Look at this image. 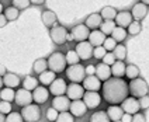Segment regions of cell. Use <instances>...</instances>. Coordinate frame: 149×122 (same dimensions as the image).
Returning a JSON list of instances; mask_svg holds the SVG:
<instances>
[{"label":"cell","mask_w":149,"mask_h":122,"mask_svg":"<svg viewBox=\"0 0 149 122\" xmlns=\"http://www.w3.org/2000/svg\"><path fill=\"white\" fill-rule=\"evenodd\" d=\"M103 97L111 105H118L128 97V83L121 77H110L101 84Z\"/></svg>","instance_id":"cell-1"},{"label":"cell","mask_w":149,"mask_h":122,"mask_svg":"<svg viewBox=\"0 0 149 122\" xmlns=\"http://www.w3.org/2000/svg\"><path fill=\"white\" fill-rule=\"evenodd\" d=\"M47 63H48V69L52 70L54 73H62L66 69V59L62 52H54L47 59Z\"/></svg>","instance_id":"cell-2"},{"label":"cell","mask_w":149,"mask_h":122,"mask_svg":"<svg viewBox=\"0 0 149 122\" xmlns=\"http://www.w3.org/2000/svg\"><path fill=\"white\" fill-rule=\"evenodd\" d=\"M148 83L146 80H143L141 77H136V79H132L131 83H128V93H131L135 98H139L142 96H148Z\"/></svg>","instance_id":"cell-3"},{"label":"cell","mask_w":149,"mask_h":122,"mask_svg":"<svg viewBox=\"0 0 149 122\" xmlns=\"http://www.w3.org/2000/svg\"><path fill=\"white\" fill-rule=\"evenodd\" d=\"M21 116H23V121L25 122H37L40 121L41 118V108L38 107V104H28L24 105L21 108Z\"/></svg>","instance_id":"cell-4"},{"label":"cell","mask_w":149,"mask_h":122,"mask_svg":"<svg viewBox=\"0 0 149 122\" xmlns=\"http://www.w3.org/2000/svg\"><path fill=\"white\" fill-rule=\"evenodd\" d=\"M66 72V77L72 83H82L83 79L86 77V72H84V66L80 63L76 65H69V67L65 69Z\"/></svg>","instance_id":"cell-5"},{"label":"cell","mask_w":149,"mask_h":122,"mask_svg":"<svg viewBox=\"0 0 149 122\" xmlns=\"http://www.w3.org/2000/svg\"><path fill=\"white\" fill-rule=\"evenodd\" d=\"M82 101L84 103V105L90 110H94L100 105L101 103V96L99 94V91H84L82 97Z\"/></svg>","instance_id":"cell-6"},{"label":"cell","mask_w":149,"mask_h":122,"mask_svg":"<svg viewBox=\"0 0 149 122\" xmlns=\"http://www.w3.org/2000/svg\"><path fill=\"white\" fill-rule=\"evenodd\" d=\"M49 35H51V40L54 41V44H56V45H63V44L66 42L68 31H66V28H65V27H62V25H56V27L51 28Z\"/></svg>","instance_id":"cell-7"},{"label":"cell","mask_w":149,"mask_h":122,"mask_svg":"<svg viewBox=\"0 0 149 122\" xmlns=\"http://www.w3.org/2000/svg\"><path fill=\"white\" fill-rule=\"evenodd\" d=\"M74 52L77 53V56L80 60H87L93 56V46L89 44V41H82L76 45Z\"/></svg>","instance_id":"cell-8"},{"label":"cell","mask_w":149,"mask_h":122,"mask_svg":"<svg viewBox=\"0 0 149 122\" xmlns=\"http://www.w3.org/2000/svg\"><path fill=\"white\" fill-rule=\"evenodd\" d=\"M14 101H16L17 105L20 107L28 105V104L33 103V94H31V91L25 89H18L14 94Z\"/></svg>","instance_id":"cell-9"},{"label":"cell","mask_w":149,"mask_h":122,"mask_svg":"<svg viewBox=\"0 0 149 122\" xmlns=\"http://www.w3.org/2000/svg\"><path fill=\"white\" fill-rule=\"evenodd\" d=\"M66 97L69 100H82L83 94H84V89H83L82 84H79V83H72V84H69L66 87Z\"/></svg>","instance_id":"cell-10"},{"label":"cell","mask_w":149,"mask_h":122,"mask_svg":"<svg viewBox=\"0 0 149 122\" xmlns=\"http://www.w3.org/2000/svg\"><path fill=\"white\" fill-rule=\"evenodd\" d=\"M66 87H68V84H66V81H65V79L56 77L49 84L48 91H49V94H54V96H63L65 91H66Z\"/></svg>","instance_id":"cell-11"},{"label":"cell","mask_w":149,"mask_h":122,"mask_svg":"<svg viewBox=\"0 0 149 122\" xmlns=\"http://www.w3.org/2000/svg\"><path fill=\"white\" fill-rule=\"evenodd\" d=\"M89 34H90V30L86 27L84 24H79L72 28L70 31V35H72V40L77 41V42H82V41H86L89 38Z\"/></svg>","instance_id":"cell-12"},{"label":"cell","mask_w":149,"mask_h":122,"mask_svg":"<svg viewBox=\"0 0 149 122\" xmlns=\"http://www.w3.org/2000/svg\"><path fill=\"white\" fill-rule=\"evenodd\" d=\"M48 98H49V91L45 86H38L33 90V101L35 104H38V105L44 104L48 101Z\"/></svg>","instance_id":"cell-13"},{"label":"cell","mask_w":149,"mask_h":122,"mask_svg":"<svg viewBox=\"0 0 149 122\" xmlns=\"http://www.w3.org/2000/svg\"><path fill=\"white\" fill-rule=\"evenodd\" d=\"M121 108L125 114H136L141 108H139V104H138V98L135 97H127L121 103Z\"/></svg>","instance_id":"cell-14"},{"label":"cell","mask_w":149,"mask_h":122,"mask_svg":"<svg viewBox=\"0 0 149 122\" xmlns=\"http://www.w3.org/2000/svg\"><path fill=\"white\" fill-rule=\"evenodd\" d=\"M69 105H70V100L63 94V96H55L54 101H52V108L56 110L58 112H63V111H69Z\"/></svg>","instance_id":"cell-15"},{"label":"cell","mask_w":149,"mask_h":122,"mask_svg":"<svg viewBox=\"0 0 149 122\" xmlns=\"http://www.w3.org/2000/svg\"><path fill=\"white\" fill-rule=\"evenodd\" d=\"M83 89L84 91H99L101 89V81L94 76V74H91V76H86L84 79H83Z\"/></svg>","instance_id":"cell-16"},{"label":"cell","mask_w":149,"mask_h":122,"mask_svg":"<svg viewBox=\"0 0 149 122\" xmlns=\"http://www.w3.org/2000/svg\"><path fill=\"white\" fill-rule=\"evenodd\" d=\"M69 111L70 114L76 116V118H80L83 115L86 114L87 111V107L84 105L82 100H74V101H70V105H69Z\"/></svg>","instance_id":"cell-17"},{"label":"cell","mask_w":149,"mask_h":122,"mask_svg":"<svg viewBox=\"0 0 149 122\" xmlns=\"http://www.w3.org/2000/svg\"><path fill=\"white\" fill-rule=\"evenodd\" d=\"M94 76L99 79L100 81H106L107 79H110L111 76V70H110V66L100 62L97 66H94Z\"/></svg>","instance_id":"cell-18"},{"label":"cell","mask_w":149,"mask_h":122,"mask_svg":"<svg viewBox=\"0 0 149 122\" xmlns=\"http://www.w3.org/2000/svg\"><path fill=\"white\" fill-rule=\"evenodd\" d=\"M114 23L117 27H121V28H127L128 25L132 23V16L130 11H120L117 13L116 18H114Z\"/></svg>","instance_id":"cell-19"},{"label":"cell","mask_w":149,"mask_h":122,"mask_svg":"<svg viewBox=\"0 0 149 122\" xmlns=\"http://www.w3.org/2000/svg\"><path fill=\"white\" fill-rule=\"evenodd\" d=\"M104 40H106V35L101 33L100 30H93L89 34V44H90L91 46H94V48L96 46H101Z\"/></svg>","instance_id":"cell-20"},{"label":"cell","mask_w":149,"mask_h":122,"mask_svg":"<svg viewBox=\"0 0 149 122\" xmlns=\"http://www.w3.org/2000/svg\"><path fill=\"white\" fill-rule=\"evenodd\" d=\"M146 14H148V6H146V4H143V3H136V4L132 7L131 16H132L134 20L139 21V20L143 18V17H146Z\"/></svg>","instance_id":"cell-21"},{"label":"cell","mask_w":149,"mask_h":122,"mask_svg":"<svg viewBox=\"0 0 149 122\" xmlns=\"http://www.w3.org/2000/svg\"><path fill=\"white\" fill-rule=\"evenodd\" d=\"M1 79H3V86H6V87L16 89L20 86V77L16 73H6Z\"/></svg>","instance_id":"cell-22"},{"label":"cell","mask_w":149,"mask_h":122,"mask_svg":"<svg viewBox=\"0 0 149 122\" xmlns=\"http://www.w3.org/2000/svg\"><path fill=\"white\" fill-rule=\"evenodd\" d=\"M101 21H103V18H101V16H100L99 13H93V14H90V16L86 18L84 25H86L89 30H96V28L100 27Z\"/></svg>","instance_id":"cell-23"},{"label":"cell","mask_w":149,"mask_h":122,"mask_svg":"<svg viewBox=\"0 0 149 122\" xmlns=\"http://www.w3.org/2000/svg\"><path fill=\"white\" fill-rule=\"evenodd\" d=\"M106 114H107V116L110 118V121L116 122V121H120V119H121V116H123V114H124V111H123L121 107L111 105V107H108V110L106 111Z\"/></svg>","instance_id":"cell-24"},{"label":"cell","mask_w":149,"mask_h":122,"mask_svg":"<svg viewBox=\"0 0 149 122\" xmlns=\"http://www.w3.org/2000/svg\"><path fill=\"white\" fill-rule=\"evenodd\" d=\"M125 63L123 60H116L113 65L110 66V70H111V74L114 76V77H121L123 79V76L125 74Z\"/></svg>","instance_id":"cell-25"},{"label":"cell","mask_w":149,"mask_h":122,"mask_svg":"<svg viewBox=\"0 0 149 122\" xmlns=\"http://www.w3.org/2000/svg\"><path fill=\"white\" fill-rule=\"evenodd\" d=\"M42 23L45 27H54V24L58 21V17L56 14L54 13V11H51V10H45V11H42Z\"/></svg>","instance_id":"cell-26"},{"label":"cell","mask_w":149,"mask_h":122,"mask_svg":"<svg viewBox=\"0 0 149 122\" xmlns=\"http://www.w3.org/2000/svg\"><path fill=\"white\" fill-rule=\"evenodd\" d=\"M55 79H56V73H54L52 70H45V72H42V73L40 74L38 81L41 83L42 86H49Z\"/></svg>","instance_id":"cell-27"},{"label":"cell","mask_w":149,"mask_h":122,"mask_svg":"<svg viewBox=\"0 0 149 122\" xmlns=\"http://www.w3.org/2000/svg\"><path fill=\"white\" fill-rule=\"evenodd\" d=\"M110 35H111V38L116 41L117 44H118V42L121 44V42L127 38L128 34H127V30H125V28H121V27H117L116 25V28L113 30V33L110 34Z\"/></svg>","instance_id":"cell-28"},{"label":"cell","mask_w":149,"mask_h":122,"mask_svg":"<svg viewBox=\"0 0 149 122\" xmlns=\"http://www.w3.org/2000/svg\"><path fill=\"white\" fill-rule=\"evenodd\" d=\"M38 83H40L38 79H35V77H33V76H27V77H24V80L21 81V86H23V89L28 90V91H33L35 87L40 86Z\"/></svg>","instance_id":"cell-29"},{"label":"cell","mask_w":149,"mask_h":122,"mask_svg":"<svg viewBox=\"0 0 149 122\" xmlns=\"http://www.w3.org/2000/svg\"><path fill=\"white\" fill-rule=\"evenodd\" d=\"M114 28H116L114 20H104V21H101V24H100V31L104 34V35H108V37H110V34L113 33Z\"/></svg>","instance_id":"cell-30"},{"label":"cell","mask_w":149,"mask_h":122,"mask_svg":"<svg viewBox=\"0 0 149 122\" xmlns=\"http://www.w3.org/2000/svg\"><path fill=\"white\" fill-rule=\"evenodd\" d=\"M139 73H141V70H139V67L136 65H128L125 66V74L124 76H127L128 79H136V77H139Z\"/></svg>","instance_id":"cell-31"},{"label":"cell","mask_w":149,"mask_h":122,"mask_svg":"<svg viewBox=\"0 0 149 122\" xmlns=\"http://www.w3.org/2000/svg\"><path fill=\"white\" fill-rule=\"evenodd\" d=\"M14 94H16V91L13 89H10V87L0 89V98H1L3 101H8V103L14 101Z\"/></svg>","instance_id":"cell-32"},{"label":"cell","mask_w":149,"mask_h":122,"mask_svg":"<svg viewBox=\"0 0 149 122\" xmlns=\"http://www.w3.org/2000/svg\"><path fill=\"white\" fill-rule=\"evenodd\" d=\"M3 14H4L7 21H14V20H17L18 16H20V10L16 7H7L3 10Z\"/></svg>","instance_id":"cell-33"},{"label":"cell","mask_w":149,"mask_h":122,"mask_svg":"<svg viewBox=\"0 0 149 122\" xmlns=\"http://www.w3.org/2000/svg\"><path fill=\"white\" fill-rule=\"evenodd\" d=\"M33 70L35 73L41 74L42 72L48 70V63H47V59H37L34 62V66H33Z\"/></svg>","instance_id":"cell-34"},{"label":"cell","mask_w":149,"mask_h":122,"mask_svg":"<svg viewBox=\"0 0 149 122\" xmlns=\"http://www.w3.org/2000/svg\"><path fill=\"white\" fill-rule=\"evenodd\" d=\"M117 11L114 7H110V6H107V7H104L103 10H101V13H100V16H101V18L103 20H114L117 16Z\"/></svg>","instance_id":"cell-35"},{"label":"cell","mask_w":149,"mask_h":122,"mask_svg":"<svg viewBox=\"0 0 149 122\" xmlns=\"http://www.w3.org/2000/svg\"><path fill=\"white\" fill-rule=\"evenodd\" d=\"M114 52V56H116L117 60H125V58H127V48H125L123 44H117L116 48L113 49Z\"/></svg>","instance_id":"cell-36"},{"label":"cell","mask_w":149,"mask_h":122,"mask_svg":"<svg viewBox=\"0 0 149 122\" xmlns=\"http://www.w3.org/2000/svg\"><path fill=\"white\" fill-rule=\"evenodd\" d=\"M90 122H110L106 111H97L90 116Z\"/></svg>","instance_id":"cell-37"},{"label":"cell","mask_w":149,"mask_h":122,"mask_svg":"<svg viewBox=\"0 0 149 122\" xmlns=\"http://www.w3.org/2000/svg\"><path fill=\"white\" fill-rule=\"evenodd\" d=\"M128 28V31L127 34H130V35H138V34L141 33V23L139 21H136V20H132V23L127 27Z\"/></svg>","instance_id":"cell-38"},{"label":"cell","mask_w":149,"mask_h":122,"mask_svg":"<svg viewBox=\"0 0 149 122\" xmlns=\"http://www.w3.org/2000/svg\"><path fill=\"white\" fill-rule=\"evenodd\" d=\"M65 59H66V65H76V63L80 62V59L74 51H68L66 55H65Z\"/></svg>","instance_id":"cell-39"},{"label":"cell","mask_w":149,"mask_h":122,"mask_svg":"<svg viewBox=\"0 0 149 122\" xmlns=\"http://www.w3.org/2000/svg\"><path fill=\"white\" fill-rule=\"evenodd\" d=\"M55 122H74V116L70 112L63 111V112L58 114V118L55 119Z\"/></svg>","instance_id":"cell-40"},{"label":"cell","mask_w":149,"mask_h":122,"mask_svg":"<svg viewBox=\"0 0 149 122\" xmlns=\"http://www.w3.org/2000/svg\"><path fill=\"white\" fill-rule=\"evenodd\" d=\"M6 122H24V121H23V116H21L20 112L11 111V112H8L6 115Z\"/></svg>","instance_id":"cell-41"},{"label":"cell","mask_w":149,"mask_h":122,"mask_svg":"<svg viewBox=\"0 0 149 122\" xmlns=\"http://www.w3.org/2000/svg\"><path fill=\"white\" fill-rule=\"evenodd\" d=\"M116 45H117V42L113 40L111 37H106V40H104V42H103V45H101V46L108 52V51H113V49L116 48Z\"/></svg>","instance_id":"cell-42"},{"label":"cell","mask_w":149,"mask_h":122,"mask_svg":"<svg viewBox=\"0 0 149 122\" xmlns=\"http://www.w3.org/2000/svg\"><path fill=\"white\" fill-rule=\"evenodd\" d=\"M13 7L18 8V10H25L30 6V0H13Z\"/></svg>","instance_id":"cell-43"},{"label":"cell","mask_w":149,"mask_h":122,"mask_svg":"<svg viewBox=\"0 0 149 122\" xmlns=\"http://www.w3.org/2000/svg\"><path fill=\"white\" fill-rule=\"evenodd\" d=\"M11 103H8V101H0V112L4 115H7L8 112H11Z\"/></svg>","instance_id":"cell-44"},{"label":"cell","mask_w":149,"mask_h":122,"mask_svg":"<svg viewBox=\"0 0 149 122\" xmlns=\"http://www.w3.org/2000/svg\"><path fill=\"white\" fill-rule=\"evenodd\" d=\"M101 60H103V63L111 66L117 60V59H116V56H114V53H113V52H107V53L103 56V59H101Z\"/></svg>","instance_id":"cell-45"},{"label":"cell","mask_w":149,"mask_h":122,"mask_svg":"<svg viewBox=\"0 0 149 122\" xmlns=\"http://www.w3.org/2000/svg\"><path fill=\"white\" fill-rule=\"evenodd\" d=\"M107 53V51L103 48V46H96V48H93V56L96 58V59H103V56Z\"/></svg>","instance_id":"cell-46"},{"label":"cell","mask_w":149,"mask_h":122,"mask_svg":"<svg viewBox=\"0 0 149 122\" xmlns=\"http://www.w3.org/2000/svg\"><path fill=\"white\" fill-rule=\"evenodd\" d=\"M58 114H59L58 111H56V110H54V108L51 107V108L47 110V119H48L49 122H55V119L58 118Z\"/></svg>","instance_id":"cell-47"},{"label":"cell","mask_w":149,"mask_h":122,"mask_svg":"<svg viewBox=\"0 0 149 122\" xmlns=\"http://www.w3.org/2000/svg\"><path fill=\"white\" fill-rule=\"evenodd\" d=\"M138 104H139V108H142V110H148L149 97L148 96H142V97H139L138 98Z\"/></svg>","instance_id":"cell-48"},{"label":"cell","mask_w":149,"mask_h":122,"mask_svg":"<svg viewBox=\"0 0 149 122\" xmlns=\"http://www.w3.org/2000/svg\"><path fill=\"white\" fill-rule=\"evenodd\" d=\"M131 122H146V116H143L142 114L136 112V114H132V119Z\"/></svg>","instance_id":"cell-49"},{"label":"cell","mask_w":149,"mask_h":122,"mask_svg":"<svg viewBox=\"0 0 149 122\" xmlns=\"http://www.w3.org/2000/svg\"><path fill=\"white\" fill-rule=\"evenodd\" d=\"M131 119H132V115H131V114H125V112H124L120 121H121V122H131Z\"/></svg>","instance_id":"cell-50"},{"label":"cell","mask_w":149,"mask_h":122,"mask_svg":"<svg viewBox=\"0 0 149 122\" xmlns=\"http://www.w3.org/2000/svg\"><path fill=\"white\" fill-rule=\"evenodd\" d=\"M84 72L87 76H91V74H94V66L93 65H89L87 67H84Z\"/></svg>","instance_id":"cell-51"},{"label":"cell","mask_w":149,"mask_h":122,"mask_svg":"<svg viewBox=\"0 0 149 122\" xmlns=\"http://www.w3.org/2000/svg\"><path fill=\"white\" fill-rule=\"evenodd\" d=\"M6 24H7V20H6L4 14H0V28H3Z\"/></svg>","instance_id":"cell-52"},{"label":"cell","mask_w":149,"mask_h":122,"mask_svg":"<svg viewBox=\"0 0 149 122\" xmlns=\"http://www.w3.org/2000/svg\"><path fill=\"white\" fill-rule=\"evenodd\" d=\"M6 73H7V69H6V66H4V65H1V63H0V76L3 77V76H4Z\"/></svg>","instance_id":"cell-53"},{"label":"cell","mask_w":149,"mask_h":122,"mask_svg":"<svg viewBox=\"0 0 149 122\" xmlns=\"http://www.w3.org/2000/svg\"><path fill=\"white\" fill-rule=\"evenodd\" d=\"M45 0H30V3H33V4H42Z\"/></svg>","instance_id":"cell-54"},{"label":"cell","mask_w":149,"mask_h":122,"mask_svg":"<svg viewBox=\"0 0 149 122\" xmlns=\"http://www.w3.org/2000/svg\"><path fill=\"white\" fill-rule=\"evenodd\" d=\"M0 122H6V115L0 112Z\"/></svg>","instance_id":"cell-55"},{"label":"cell","mask_w":149,"mask_h":122,"mask_svg":"<svg viewBox=\"0 0 149 122\" xmlns=\"http://www.w3.org/2000/svg\"><path fill=\"white\" fill-rule=\"evenodd\" d=\"M3 10H4V7H3V4L0 3V14H3Z\"/></svg>","instance_id":"cell-56"},{"label":"cell","mask_w":149,"mask_h":122,"mask_svg":"<svg viewBox=\"0 0 149 122\" xmlns=\"http://www.w3.org/2000/svg\"><path fill=\"white\" fill-rule=\"evenodd\" d=\"M0 89H3V79H1V76H0Z\"/></svg>","instance_id":"cell-57"},{"label":"cell","mask_w":149,"mask_h":122,"mask_svg":"<svg viewBox=\"0 0 149 122\" xmlns=\"http://www.w3.org/2000/svg\"><path fill=\"white\" fill-rule=\"evenodd\" d=\"M141 3H143V4H146V6H148V4H149V0H142Z\"/></svg>","instance_id":"cell-58"},{"label":"cell","mask_w":149,"mask_h":122,"mask_svg":"<svg viewBox=\"0 0 149 122\" xmlns=\"http://www.w3.org/2000/svg\"><path fill=\"white\" fill-rule=\"evenodd\" d=\"M116 122H121V121H116Z\"/></svg>","instance_id":"cell-59"}]
</instances>
